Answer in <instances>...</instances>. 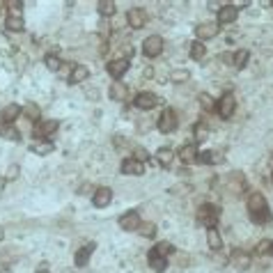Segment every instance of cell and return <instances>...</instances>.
<instances>
[{
	"label": "cell",
	"instance_id": "cell-37",
	"mask_svg": "<svg viewBox=\"0 0 273 273\" xmlns=\"http://www.w3.org/2000/svg\"><path fill=\"white\" fill-rule=\"evenodd\" d=\"M170 78H172V83H184L186 78H188V71H186V69H177V71H172V76H170Z\"/></svg>",
	"mask_w": 273,
	"mask_h": 273
},
{
	"label": "cell",
	"instance_id": "cell-3",
	"mask_svg": "<svg viewBox=\"0 0 273 273\" xmlns=\"http://www.w3.org/2000/svg\"><path fill=\"white\" fill-rule=\"evenodd\" d=\"M220 218V209L216 204H202V207L197 209V223H202L204 227H216Z\"/></svg>",
	"mask_w": 273,
	"mask_h": 273
},
{
	"label": "cell",
	"instance_id": "cell-11",
	"mask_svg": "<svg viewBox=\"0 0 273 273\" xmlns=\"http://www.w3.org/2000/svg\"><path fill=\"white\" fill-rule=\"evenodd\" d=\"M126 21H129V26H131L133 30H138V28H142L147 23V14H145V10H140V7H133V10H129V14H126Z\"/></svg>",
	"mask_w": 273,
	"mask_h": 273
},
{
	"label": "cell",
	"instance_id": "cell-24",
	"mask_svg": "<svg viewBox=\"0 0 273 273\" xmlns=\"http://www.w3.org/2000/svg\"><path fill=\"white\" fill-rule=\"evenodd\" d=\"M33 152L39 154V156H46V154L53 152V142L51 140H35L33 142Z\"/></svg>",
	"mask_w": 273,
	"mask_h": 273
},
{
	"label": "cell",
	"instance_id": "cell-36",
	"mask_svg": "<svg viewBox=\"0 0 273 273\" xmlns=\"http://www.w3.org/2000/svg\"><path fill=\"white\" fill-rule=\"evenodd\" d=\"M271 246H273V241H268V239H262L259 243H257V255H266V252H271Z\"/></svg>",
	"mask_w": 273,
	"mask_h": 273
},
{
	"label": "cell",
	"instance_id": "cell-39",
	"mask_svg": "<svg viewBox=\"0 0 273 273\" xmlns=\"http://www.w3.org/2000/svg\"><path fill=\"white\" fill-rule=\"evenodd\" d=\"M133 159H136V161H140V163H145V161L149 159V154L145 152V149H140V147H138V149H136V156H133Z\"/></svg>",
	"mask_w": 273,
	"mask_h": 273
},
{
	"label": "cell",
	"instance_id": "cell-20",
	"mask_svg": "<svg viewBox=\"0 0 273 273\" xmlns=\"http://www.w3.org/2000/svg\"><path fill=\"white\" fill-rule=\"evenodd\" d=\"M126 97H129V88H126L122 81H113V85H110V99H115V101H126Z\"/></svg>",
	"mask_w": 273,
	"mask_h": 273
},
{
	"label": "cell",
	"instance_id": "cell-32",
	"mask_svg": "<svg viewBox=\"0 0 273 273\" xmlns=\"http://www.w3.org/2000/svg\"><path fill=\"white\" fill-rule=\"evenodd\" d=\"M197 101H200V106H202L204 110H216V104H213V99L209 97L207 92L200 94V97H197Z\"/></svg>",
	"mask_w": 273,
	"mask_h": 273
},
{
	"label": "cell",
	"instance_id": "cell-27",
	"mask_svg": "<svg viewBox=\"0 0 273 273\" xmlns=\"http://www.w3.org/2000/svg\"><path fill=\"white\" fill-rule=\"evenodd\" d=\"M197 161H200V163H220L223 156H220L218 152H200L197 154Z\"/></svg>",
	"mask_w": 273,
	"mask_h": 273
},
{
	"label": "cell",
	"instance_id": "cell-12",
	"mask_svg": "<svg viewBox=\"0 0 273 273\" xmlns=\"http://www.w3.org/2000/svg\"><path fill=\"white\" fill-rule=\"evenodd\" d=\"M19 115H23L21 106L10 104V106H5V108H3V113H0V122H3V124H14Z\"/></svg>",
	"mask_w": 273,
	"mask_h": 273
},
{
	"label": "cell",
	"instance_id": "cell-15",
	"mask_svg": "<svg viewBox=\"0 0 273 273\" xmlns=\"http://www.w3.org/2000/svg\"><path fill=\"white\" fill-rule=\"evenodd\" d=\"M122 172L124 175H133V177L145 175V163H140L136 159H124L122 161Z\"/></svg>",
	"mask_w": 273,
	"mask_h": 273
},
{
	"label": "cell",
	"instance_id": "cell-41",
	"mask_svg": "<svg viewBox=\"0 0 273 273\" xmlns=\"http://www.w3.org/2000/svg\"><path fill=\"white\" fill-rule=\"evenodd\" d=\"M10 177H14V175H19V168H10V172H7Z\"/></svg>",
	"mask_w": 273,
	"mask_h": 273
},
{
	"label": "cell",
	"instance_id": "cell-25",
	"mask_svg": "<svg viewBox=\"0 0 273 273\" xmlns=\"http://www.w3.org/2000/svg\"><path fill=\"white\" fill-rule=\"evenodd\" d=\"M23 115H26L28 120L39 122V117H42V108H39L37 104H26L23 106Z\"/></svg>",
	"mask_w": 273,
	"mask_h": 273
},
{
	"label": "cell",
	"instance_id": "cell-23",
	"mask_svg": "<svg viewBox=\"0 0 273 273\" xmlns=\"http://www.w3.org/2000/svg\"><path fill=\"white\" fill-rule=\"evenodd\" d=\"M250 259H252V257L248 255L246 250H234V252H232V264H234V266H239V268H248Z\"/></svg>",
	"mask_w": 273,
	"mask_h": 273
},
{
	"label": "cell",
	"instance_id": "cell-13",
	"mask_svg": "<svg viewBox=\"0 0 273 273\" xmlns=\"http://www.w3.org/2000/svg\"><path fill=\"white\" fill-rule=\"evenodd\" d=\"M218 23H200V26L195 28V37L202 42V39H211L218 35Z\"/></svg>",
	"mask_w": 273,
	"mask_h": 273
},
{
	"label": "cell",
	"instance_id": "cell-7",
	"mask_svg": "<svg viewBox=\"0 0 273 273\" xmlns=\"http://www.w3.org/2000/svg\"><path fill=\"white\" fill-rule=\"evenodd\" d=\"M58 120H39L37 126H35V136H37V140H49L51 136H53L55 131H58Z\"/></svg>",
	"mask_w": 273,
	"mask_h": 273
},
{
	"label": "cell",
	"instance_id": "cell-2",
	"mask_svg": "<svg viewBox=\"0 0 273 273\" xmlns=\"http://www.w3.org/2000/svg\"><path fill=\"white\" fill-rule=\"evenodd\" d=\"M7 30L12 33H21L23 30V5L21 3H10V12H7Z\"/></svg>",
	"mask_w": 273,
	"mask_h": 273
},
{
	"label": "cell",
	"instance_id": "cell-18",
	"mask_svg": "<svg viewBox=\"0 0 273 273\" xmlns=\"http://www.w3.org/2000/svg\"><path fill=\"white\" fill-rule=\"evenodd\" d=\"M149 266H152L156 273H163L165 268H168V259L152 248V250H149Z\"/></svg>",
	"mask_w": 273,
	"mask_h": 273
},
{
	"label": "cell",
	"instance_id": "cell-1",
	"mask_svg": "<svg viewBox=\"0 0 273 273\" xmlns=\"http://www.w3.org/2000/svg\"><path fill=\"white\" fill-rule=\"evenodd\" d=\"M248 216H250L252 223H259V225L271 220V211H268V204L262 193H250L248 195Z\"/></svg>",
	"mask_w": 273,
	"mask_h": 273
},
{
	"label": "cell",
	"instance_id": "cell-34",
	"mask_svg": "<svg viewBox=\"0 0 273 273\" xmlns=\"http://www.w3.org/2000/svg\"><path fill=\"white\" fill-rule=\"evenodd\" d=\"M154 250H156V252H161V255H163V257H168L170 252L175 250V248H172V243H168V241H159V243L154 246Z\"/></svg>",
	"mask_w": 273,
	"mask_h": 273
},
{
	"label": "cell",
	"instance_id": "cell-31",
	"mask_svg": "<svg viewBox=\"0 0 273 273\" xmlns=\"http://www.w3.org/2000/svg\"><path fill=\"white\" fill-rule=\"evenodd\" d=\"M115 10H117V7H115V3H106V0H101V3H99V14H101V17H113Z\"/></svg>",
	"mask_w": 273,
	"mask_h": 273
},
{
	"label": "cell",
	"instance_id": "cell-28",
	"mask_svg": "<svg viewBox=\"0 0 273 273\" xmlns=\"http://www.w3.org/2000/svg\"><path fill=\"white\" fill-rule=\"evenodd\" d=\"M172 159H175V152L170 147H161L159 149V163L161 165H170L172 163Z\"/></svg>",
	"mask_w": 273,
	"mask_h": 273
},
{
	"label": "cell",
	"instance_id": "cell-4",
	"mask_svg": "<svg viewBox=\"0 0 273 273\" xmlns=\"http://www.w3.org/2000/svg\"><path fill=\"white\" fill-rule=\"evenodd\" d=\"M234 108H236V99L232 92H225L223 97L218 99V104H216V110H218V115L223 120H229V117L234 115Z\"/></svg>",
	"mask_w": 273,
	"mask_h": 273
},
{
	"label": "cell",
	"instance_id": "cell-14",
	"mask_svg": "<svg viewBox=\"0 0 273 273\" xmlns=\"http://www.w3.org/2000/svg\"><path fill=\"white\" fill-rule=\"evenodd\" d=\"M88 76H90V69H88V67H85V65H76V67H71L67 83H69V85H78V83H83Z\"/></svg>",
	"mask_w": 273,
	"mask_h": 273
},
{
	"label": "cell",
	"instance_id": "cell-26",
	"mask_svg": "<svg viewBox=\"0 0 273 273\" xmlns=\"http://www.w3.org/2000/svg\"><path fill=\"white\" fill-rule=\"evenodd\" d=\"M0 136L5 138V140H19V129L14 124H3L0 126Z\"/></svg>",
	"mask_w": 273,
	"mask_h": 273
},
{
	"label": "cell",
	"instance_id": "cell-17",
	"mask_svg": "<svg viewBox=\"0 0 273 273\" xmlns=\"http://www.w3.org/2000/svg\"><path fill=\"white\" fill-rule=\"evenodd\" d=\"M236 7L234 5H223L218 10V26H227V23H232V21H236Z\"/></svg>",
	"mask_w": 273,
	"mask_h": 273
},
{
	"label": "cell",
	"instance_id": "cell-19",
	"mask_svg": "<svg viewBox=\"0 0 273 273\" xmlns=\"http://www.w3.org/2000/svg\"><path fill=\"white\" fill-rule=\"evenodd\" d=\"M94 246H97V243L90 241V243H85V246L81 248V250H76V257H74V259H76V266H85V264L90 262V257H92V252H94Z\"/></svg>",
	"mask_w": 273,
	"mask_h": 273
},
{
	"label": "cell",
	"instance_id": "cell-35",
	"mask_svg": "<svg viewBox=\"0 0 273 273\" xmlns=\"http://www.w3.org/2000/svg\"><path fill=\"white\" fill-rule=\"evenodd\" d=\"M46 67H49L51 71H60V67H62L60 58H58V55H46Z\"/></svg>",
	"mask_w": 273,
	"mask_h": 273
},
{
	"label": "cell",
	"instance_id": "cell-30",
	"mask_svg": "<svg viewBox=\"0 0 273 273\" xmlns=\"http://www.w3.org/2000/svg\"><path fill=\"white\" fill-rule=\"evenodd\" d=\"M204 55H207V49H204V44H200V42L191 44V58H193V60H202Z\"/></svg>",
	"mask_w": 273,
	"mask_h": 273
},
{
	"label": "cell",
	"instance_id": "cell-38",
	"mask_svg": "<svg viewBox=\"0 0 273 273\" xmlns=\"http://www.w3.org/2000/svg\"><path fill=\"white\" fill-rule=\"evenodd\" d=\"M142 236H154V232H156V227H154L152 223H145V225H140V229H138Z\"/></svg>",
	"mask_w": 273,
	"mask_h": 273
},
{
	"label": "cell",
	"instance_id": "cell-10",
	"mask_svg": "<svg viewBox=\"0 0 273 273\" xmlns=\"http://www.w3.org/2000/svg\"><path fill=\"white\" fill-rule=\"evenodd\" d=\"M129 65H131V62H129V58H117V60L108 62V67H106V69H108V74L115 78V81H120V78L126 74Z\"/></svg>",
	"mask_w": 273,
	"mask_h": 273
},
{
	"label": "cell",
	"instance_id": "cell-40",
	"mask_svg": "<svg viewBox=\"0 0 273 273\" xmlns=\"http://www.w3.org/2000/svg\"><path fill=\"white\" fill-rule=\"evenodd\" d=\"M220 58H223L225 65H234V53H223Z\"/></svg>",
	"mask_w": 273,
	"mask_h": 273
},
{
	"label": "cell",
	"instance_id": "cell-9",
	"mask_svg": "<svg viewBox=\"0 0 273 273\" xmlns=\"http://www.w3.org/2000/svg\"><path fill=\"white\" fill-rule=\"evenodd\" d=\"M133 104L140 110H152L154 106H159V97L154 92H138L136 99H133Z\"/></svg>",
	"mask_w": 273,
	"mask_h": 273
},
{
	"label": "cell",
	"instance_id": "cell-33",
	"mask_svg": "<svg viewBox=\"0 0 273 273\" xmlns=\"http://www.w3.org/2000/svg\"><path fill=\"white\" fill-rule=\"evenodd\" d=\"M193 133H195V140H207L209 138V129H207V124H195V129H193Z\"/></svg>",
	"mask_w": 273,
	"mask_h": 273
},
{
	"label": "cell",
	"instance_id": "cell-5",
	"mask_svg": "<svg viewBox=\"0 0 273 273\" xmlns=\"http://www.w3.org/2000/svg\"><path fill=\"white\" fill-rule=\"evenodd\" d=\"M156 126H159V131L163 133H172L177 129V115L172 108H165L163 113L159 115V122H156Z\"/></svg>",
	"mask_w": 273,
	"mask_h": 273
},
{
	"label": "cell",
	"instance_id": "cell-8",
	"mask_svg": "<svg viewBox=\"0 0 273 273\" xmlns=\"http://www.w3.org/2000/svg\"><path fill=\"white\" fill-rule=\"evenodd\" d=\"M117 223H120V227L126 229V232H136V229H140L142 220H140V213L138 211H126V213H122L120 216Z\"/></svg>",
	"mask_w": 273,
	"mask_h": 273
},
{
	"label": "cell",
	"instance_id": "cell-6",
	"mask_svg": "<svg viewBox=\"0 0 273 273\" xmlns=\"http://www.w3.org/2000/svg\"><path fill=\"white\" fill-rule=\"evenodd\" d=\"M142 53L147 55V58H156V55L163 53V37L159 35H152L142 42Z\"/></svg>",
	"mask_w": 273,
	"mask_h": 273
},
{
	"label": "cell",
	"instance_id": "cell-29",
	"mask_svg": "<svg viewBox=\"0 0 273 273\" xmlns=\"http://www.w3.org/2000/svg\"><path fill=\"white\" fill-rule=\"evenodd\" d=\"M248 58H250V53H248V51H236V53H234V65H232V67H236V69H243V67H246V62H248Z\"/></svg>",
	"mask_w": 273,
	"mask_h": 273
},
{
	"label": "cell",
	"instance_id": "cell-42",
	"mask_svg": "<svg viewBox=\"0 0 273 273\" xmlns=\"http://www.w3.org/2000/svg\"><path fill=\"white\" fill-rule=\"evenodd\" d=\"M39 273H49V271H39Z\"/></svg>",
	"mask_w": 273,
	"mask_h": 273
},
{
	"label": "cell",
	"instance_id": "cell-21",
	"mask_svg": "<svg viewBox=\"0 0 273 273\" xmlns=\"http://www.w3.org/2000/svg\"><path fill=\"white\" fill-rule=\"evenodd\" d=\"M197 147L195 145H184V147L179 149V159L184 161V163H195L197 161Z\"/></svg>",
	"mask_w": 273,
	"mask_h": 273
},
{
	"label": "cell",
	"instance_id": "cell-43",
	"mask_svg": "<svg viewBox=\"0 0 273 273\" xmlns=\"http://www.w3.org/2000/svg\"><path fill=\"white\" fill-rule=\"evenodd\" d=\"M271 255H273V246H271Z\"/></svg>",
	"mask_w": 273,
	"mask_h": 273
},
{
	"label": "cell",
	"instance_id": "cell-22",
	"mask_svg": "<svg viewBox=\"0 0 273 273\" xmlns=\"http://www.w3.org/2000/svg\"><path fill=\"white\" fill-rule=\"evenodd\" d=\"M207 243H209L211 250H220V248H223V239H220V234H218V229L216 227L207 229Z\"/></svg>",
	"mask_w": 273,
	"mask_h": 273
},
{
	"label": "cell",
	"instance_id": "cell-16",
	"mask_svg": "<svg viewBox=\"0 0 273 273\" xmlns=\"http://www.w3.org/2000/svg\"><path fill=\"white\" fill-rule=\"evenodd\" d=\"M110 200H113V191H110V188H97V191H94V197H92L94 207L104 209L110 204Z\"/></svg>",
	"mask_w": 273,
	"mask_h": 273
}]
</instances>
